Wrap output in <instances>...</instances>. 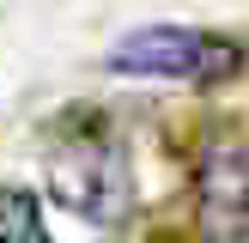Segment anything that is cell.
I'll return each mask as SVG.
<instances>
[{"instance_id":"4","label":"cell","mask_w":249,"mask_h":243,"mask_svg":"<svg viewBox=\"0 0 249 243\" xmlns=\"http://www.w3.org/2000/svg\"><path fill=\"white\" fill-rule=\"evenodd\" d=\"M0 243H49L36 194H24V189H0Z\"/></svg>"},{"instance_id":"3","label":"cell","mask_w":249,"mask_h":243,"mask_svg":"<svg viewBox=\"0 0 249 243\" xmlns=\"http://www.w3.org/2000/svg\"><path fill=\"white\" fill-rule=\"evenodd\" d=\"M195 231L201 243H249V146L225 128L195 158Z\"/></svg>"},{"instance_id":"1","label":"cell","mask_w":249,"mask_h":243,"mask_svg":"<svg viewBox=\"0 0 249 243\" xmlns=\"http://www.w3.org/2000/svg\"><path fill=\"white\" fill-rule=\"evenodd\" d=\"M109 73L128 79H189V85H219L243 73V43L219 31H195V24H140V31L116 36L104 55Z\"/></svg>"},{"instance_id":"5","label":"cell","mask_w":249,"mask_h":243,"mask_svg":"<svg viewBox=\"0 0 249 243\" xmlns=\"http://www.w3.org/2000/svg\"><path fill=\"white\" fill-rule=\"evenodd\" d=\"M134 243H177V237H170V231H140Z\"/></svg>"},{"instance_id":"2","label":"cell","mask_w":249,"mask_h":243,"mask_svg":"<svg viewBox=\"0 0 249 243\" xmlns=\"http://www.w3.org/2000/svg\"><path fill=\"white\" fill-rule=\"evenodd\" d=\"M49 182H55V201L73 207L91 225H116L128 213V158L122 140L104 134L91 116H79L55 146H49Z\"/></svg>"}]
</instances>
